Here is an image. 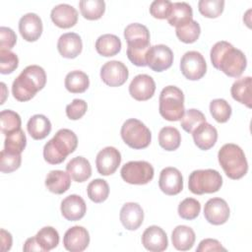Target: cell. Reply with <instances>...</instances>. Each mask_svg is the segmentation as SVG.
<instances>
[{
  "mask_svg": "<svg viewBox=\"0 0 252 252\" xmlns=\"http://www.w3.org/2000/svg\"><path fill=\"white\" fill-rule=\"evenodd\" d=\"M210 56L213 66L231 78L241 76L247 65L244 53L224 40L214 44Z\"/></svg>",
  "mask_w": 252,
  "mask_h": 252,
  "instance_id": "6da1fadb",
  "label": "cell"
},
{
  "mask_svg": "<svg viewBox=\"0 0 252 252\" xmlns=\"http://www.w3.org/2000/svg\"><path fill=\"white\" fill-rule=\"evenodd\" d=\"M46 84V74L42 67L30 65L14 80L12 85L13 96L19 101H28L42 90Z\"/></svg>",
  "mask_w": 252,
  "mask_h": 252,
  "instance_id": "7a4b0ae2",
  "label": "cell"
},
{
  "mask_svg": "<svg viewBox=\"0 0 252 252\" xmlns=\"http://www.w3.org/2000/svg\"><path fill=\"white\" fill-rule=\"evenodd\" d=\"M127 42V57L136 66H147L146 56L150 49V32L148 28L139 23L128 25L124 30Z\"/></svg>",
  "mask_w": 252,
  "mask_h": 252,
  "instance_id": "3957f363",
  "label": "cell"
},
{
  "mask_svg": "<svg viewBox=\"0 0 252 252\" xmlns=\"http://www.w3.org/2000/svg\"><path fill=\"white\" fill-rule=\"evenodd\" d=\"M78 146V138L70 129H60L43 147V158L50 164H59Z\"/></svg>",
  "mask_w": 252,
  "mask_h": 252,
  "instance_id": "277c9868",
  "label": "cell"
},
{
  "mask_svg": "<svg viewBox=\"0 0 252 252\" xmlns=\"http://www.w3.org/2000/svg\"><path fill=\"white\" fill-rule=\"evenodd\" d=\"M218 158L224 173L230 179H240L247 173V159L239 146L224 144L218 153Z\"/></svg>",
  "mask_w": 252,
  "mask_h": 252,
  "instance_id": "5b68a950",
  "label": "cell"
},
{
  "mask_svg": "<svg viewBox=\"0 0 252 252\" xmlns=\"http://www.w3.org/2000/svg\"><path fill=\"white\" fill-rule=\"evenodd\" d=\"M159 114L168 121H178L184 114V94L175 86H167L159 94Z\"/></svg>",
  "mask_w": 252,
  "mask_h": 252,
  "instance_id": "8992f818",
  "label": "cell"
},
{
  "mask_svg": "<svg viewBox=\"0 0 252 252\" xmlns=\"http://www.w3.org/2000/svg\"><path fill=\"white\" fill-rule=\"evenodd\" d=\"M222 185L220 173L215 169L194 170L188 179L189 190L196 195L218 192Z\"/></svg>",
  "mask_w": 252,
  "mask_h": 252,
  "instance_id": "52a82bcc",
  "label": "cell"
},
{
  "mask_svg": "<svg viewBox=\"0 0 252 252\" xmlns=\"http://www.w3.org/2000/svg\"><path fill=\"white\" fill-rule=\"evenodd\" d=\"M120 134L124 143L135 150L147 148L152 140L150 129L135 118L128 119L123 123Z\"/></svg>",
  "mask_w": 252,
  "mask_h": 252,
  "instance_id": "ba28073f",
  "label": "cell"
},
{
  "mask_svg": "<svg viewBox=\"0 0 252 252\" xmlns=\"http://www.w3.org/2000/svg\"><path fill=\"white\" fill-rule=\"evenodd\" d=\"M121 177L129 184L144 185L149 183L155 174L153 165L145 160H134L125 163L121 168Z\"/></svg>",
  "mask_w": 252,
  "mask_h": 252,
  "instance_id": "9c48e42d",
  "label": "cell"
},
{
  "mask_svg": "<svg viewBox=\"0 0 252 252\" xmlns=\"http://www.w3.org/2000/svg\"><path fill=\"white\" fill-rule=\"evenodd\" d=\"M182 75L190 80L197 81L203 78L207 71V63L204 56L198 51H187L180 60Z\"/></svg>",
  "mask_w": 252,
  "mask_h": 252,
  "instance_id": "30bf717a",
  "label": "cell"
},
{
  "mask_svg": "<svg viewBox=\"0 0 252 252\" xmlns=\"http://www.w3.org/2000/svg\"><path fill=\"white\" fill-rule=\"evenodd\" d=\"M147 66L155 72H162L173 63V52L164 44L151 46L146 56Z\"/></svg>",
  "mask_w": 252,
  "mask_h": 252,
  "instance_id": "8fae6325",
  "label": "cell"
},
{
  "mask_svg": "<svg viewBox=\"0 0 252 252\" xmlns=\"http://www.w3.org/2000/svg\"><path fill=\"white\" fill-rule=\"evenodd\" d=\"M129 72L124 63L117 60L108 61L100 69L102 82L109 87H120L128 79Z\"/></svg>",
  "mask_w": 252,
  "mask_h": 252,
  "instance_id": "7c38bea8",
  "label": "cell"
},
{
  "mask_svg": "<svg viewBox=\"0 0 252 252\" xmlns=\"http://www.w3.org/2000/svg\"><path fill=\"white\" fill-rule=\"evenodd\" d=\"M229 207L225 200L221 198L209 199L205 204L204 217L208 222L214 225L225 223L229 218Z\"/></svg>",
  "mask_w": 252,
  "mask_h": 252,
  "instance_id": "4fadbf2b",
  "label": "cell"
},
{
  "mask_svg": "<svg viewBox=\"0 0 252 252\" xmlns=\"http://www.w3.org/2000/svg\"><path fill=\"white\" fill-rule=\"evenodd\" d=\"M121 162V154L114 147H106L98 152L95 158L96 169L99 174L107 176L116 171Z\"/></svg>",
  "mask_w": 252,
  "mask_h": 252,
  "instance_id": "5bb4252c",
  "label": "cell"
},
{
  "mask_svg": "<svg viewBox=\"0 0 252 252\" xmlns=\"http://www.w3.org/2000/svg\"><path fill=\"white\" fill-rule=\"evenodd\" d=\"M156 91V83L154 79L147 74H140L134 77L129 85V94L139 101L150 99Z\"/></svg>",
  "mask_w": 252,
  "mask_h": 252,
  "instance_id": "9a60e30c",
  "label": "cell"
},
{
  "mask_svg": "<svg viewBox=\"0 0 252 252\" xmlns=\"http://www.w3.org/2000/svg\"><path fill=\"white\" fill-rule=\"evenodd\" d=\"M159 189L166 195H177L183 189L181 172L175 167H165L160 171L158 178Z\"/></svg>",
  "mask_w": 252,
  "mask_h": 252,
  "instance_id": "2e32d148",
  "label": "cell"
},
{
  "mask_svg": "<svg viewBox=\"0 0 252 252\" xmlns=\"http://www.w3.org/2000/svg\"><path fill=\"white\" fill-rule=\"evenodd\" d=\"M90 243L88 230L80 225L70 227L64 234L63 244L66 250L71 252H82Z\"/></svg>",
  "mask_w": 252,
  "mask_h": 252,
  "instance_id": "e0dca14e",
  "label": "cell"
},
{
  "mask_svg": "<svg viewBox=\"0 0 252 252\" xmlns=\"http://www.w3.org/2000/svg\"><path fill=\"white\" fill-rule=\"evenodd\" d=\"M142 244L152 252H161L167 248L168 240L165 231L158 226L151 225L142 234Z\"/></svg>",
  "mask_w": 252,
  "mask_h": 252,
  "instance_id": "ac0fdd59",
  "label": "cell"
},
{
  "mask_svg": "<svg viewBox=\"0 0 252 252\" xmlns=\"http://www.w3.org/2000/svg\"><path fill=\"white\" fill-rule=\"evenodd\" d=\"M42 22L39 16L34 13L24 15L19 21V32L27 41H35L42 33Z\"/></svg>",
  "mask_w": 252,
  "mask_h": 252,
  "instance_id": "d6986e66",
  "label": "cell"
},
{
  "mask_svg": "<svg viewBox=\"0 0 252 252\" xmlns=\"http://www.w3.org/2000/svg\"><path fill=\"white\" fill-rule=\"evenodd\" d=\"M61 214L70 221H76L84 218L87 212V205L79 195H69L61 202Z\"/></svg>",
  "mask_w": 252,
  "mask_h": 252,
  "instance_id": "ffe728a7",
  "label": "cell"
},
{
  "mask_svg": "<svg viewBox=\"0 0 252 252\" xmlns=\"http://www.w3.org/2000/svg\"><path fill=\"white\" fill-rule=\"evenodd\" d=\"M120 221L128 230H136L144 220V212L138 203L130 202L123 205L120 210Z\"/></svg>",
  "mask_w": 252,
  "mask_h": 252,
  "instance_id": "44dd1931",
  "label": "cell"
},
{
  "mask_svg": "<svg viewBox=\"0 0 252 252\" xmlns=\"http://www.w3.org/2000/svg\"><path fill=\"white\" fill-rule=\"evenodd\" d=\"M50 18L58 28L69 29L77 24L78 12L69 4H59L51 10Z\"/></svg>",
  "mask_w": 252,
  "mask_h": 252,
  "instance_id": "7402d4cb",
  "label": "cell"
},
{
  "mask_svg": "<svg viewBox=\"0 0 252 252\" xmlns=\"http://www.w3.org/2000/svg\"><path fill=\"white\" fill-rule=\"evenodd\" d=\"M57 49L62 57L69 59L76 58L83 49L81 36L76 32L63 33L58 39Z\"/></svg>",
  "mask_w": 252,
  "mask_h": 252,
  "instance_id": "603a6c76",
  "label": "cell"
},
{
  "mask_svg": "<svg viewBox=\"0 0 252 252\" xmlns=\"http://www.w3.org/2000/svg\"><path fill=\"white\" fill-rule=\"evenodd\" d=\"M195 145L203 151L210 150L218 140V131L210 123L204 122L200 124L192 132Z\"/></svg>",
  "mask_w": 252,
  "mask_h": 252,
  "instance_id": "cb8c5ba5",
  "label": "cell"
},
{
  "mask_svg": "<svg viewBox=\"0 0 252 252\" xmlns=\"http://www.w3.org/2000/svg\"><path fill=\"white\" fill-rule=\"evenodd\" d=\"M193 20V11L186 2L172 3L170 13L167 17L168 24L175 28L183 27Z\"/></svg>",
  "mask_w": 252,
  "mask_h": 252,
  "instance_id": "d4e9b609",
  "label": "cell"
},
{
  "mask_svg": "<svg viewBox=\"0 0 252 252\" xmlns=\"http://www.w3.org/2000/svg\"><path fill=\"white\" fill-rule=\"evenodd\" d=\"M66 170L71 178L76 182H84L92 175L91 163L84 157H76L72 158L67 163Z\"/></svg>",
  "mask_w": 252,
  "mask_h": 252,
  "instance_id": "484cf974",
  "label": "cell"
},
{
  "mask_svg": "<svg viewBox=\"0 0 252 252\" xmlns=\"http://www.w3.org/2000/svg\"><path fill=\"white\" fill-rule=\"evenodd\" d=\"M231 96L234 100L251 107L252 103V79L251 77H243L236 80L230 89Z\"/></svg>",
  "mask_w": 252,
  "mask_h": 252,
  "instance_id": "4316f807",
  "label": "cell"
},
{
  "mask_svg": "<svg viewBox=\"0 0 252 252\" xmlns=\"http://www.w3.org/2000/svg\"><path fill=\"white\" fill-rule=\"evenodd\" d=\"M195 239L194 230L187 225H177L171 234L173 246L180 251L190 250L195 243Z\"/></svg>",
  "mask_w": 252,
  "mask_h": 252,
  "instance_id": "83f0119b",
  "label": "cell"
},
{
  "mask_svg": "<svg viewBox=\"0 0 252 252\" xmlns=\"http://www.w3.org/2000/svg\"><path fill=\"white\" fill-rule=\"evenodd\" d=\"M45 186L54 194H63L71 186L70 175L63 170H51L45 178Z\"/></svg>",
  "mask_w": 252,
  "mask_h": 252,
  "instance_id": "f1b7e54d",
  "label": "cell"
},
{
  "mask_svg": "<svg viewBox=\"0 0 252 252\" xmlns=\"http://www.w3.org/2000/svg\"><path fill=\"white\" fill-rule=\"evenodd\" d=\"M27 129L32 139L42 140L49 135L51 131V123L45 115L35 114L29 119Z\"/></svg>",
  "mask_w": 252,
  "mask_h": 252,
  "instance_id": "f546056e",
  "label": "cell"
},
{
  "mask_svg": "<svg viewBox=\"0 0 252 252\" xmlns=\"http://www.w3.org/2000/svg\"><path fill=\"white\" fill-rule=\"evenodd\" d=\"M95 49L104 57L114 56L121 50V40L115 34H102L95 41Z\"/></svg>",
  "mask_w": 252,
  "mask_h": 252,
  "instance_id": "4dcf8cb0",
  "label": "cell"
},
{
  "mask_svg": "<svg viewBox=\"0 0 252 252\" xmlns=\"http://www.w3.org/2000/svg\"><path fill=\"white\" fill-rule=\"evenodd\" d=\"M89 86V76L83 71H71L65 77V88L72 94H82L87 91Z\"/></svg>",
  "mask_w": 252,
  "mask_h": 252,
  "instance_id": "1f68e13d",
  "label": "cell"
},
{
  "mask_svg": "<svg viewBox=\"0 0 252 252\" xmlns=\"http://www.w3.org/2000/svg\"><path fill=\"white\" fill-rule=\"evenodd\" d=\"M181 143V135L175 127L166 126L160 129L158 134L159 146L168 152L175 151L179 148Z\"/></svg>",
  "mask_w": 252,
  "mask_h": 252,
  "instance_id": "d6a6232c",
  "label": "cell"
},
{
  "mask_svg": "<svg viewBox=\"0 0 252 252\" xmlns=\"http://www.w3.org/2000/svg\"><path fill=\"white\" fill-rule=\"evenodd\" d=\"M82 16L90 21L98 20L105 11V3L103 0H82L79 2Z\"/></svg>",
  "mask_w": 252,
  "mask_h": 252,
  "instance_id": "836d02e7",
  "label": "cell"
},
{
  "mask_svg": "<svg viewBox=\"0 0 252 252\" xmlns=\"http://www.w3.org/2000/svg\"><path fill=\"white\" fill-rule=\"evenodd\" d=\"M35 239L43 252L50 251L59 243L58 231L52 226L42 227L36 234Z\"/></svg>",
  "mask_w": 252,
  "mask_h": 252,
  "instance_id": "e575fe53",
  "label": "cell"
},
{
  "mask_svg": "<svg viewBox=\"0 0 252 252\" xmlns=\"http://www.w3.org/2000/svg\"><path fill=\"white\" fill-rule=\"evenodd\" d=\"M88 197L94 203L104 202L109 194V186L103 179L96 178L91 181L87 187Z\"/></svg>",
  "mask_w": 252,
  "mask_h": 252,
  "instance_id": "d590c367",
  "label": "cell"
},
{
  "mask_svg": "<svg viewBox=\"0 0 252 252\" xmlns=\"http://www.w3.org/2000/svg\"><path fill=\"white\" fill-rule=\"evenodd\" d=\"M27 145L26 134L22 129H19L6 136L4 141V151L11 154H21Z\"/></svg>",
  "mask_w": 252,
  "mask_h": 252,
  "instance_id": "8d00e7d4",
  "label": "cell"
},
{
  "mask_svg": "<svg viewBox=\"0 0 252 252\" xmlns=\"http://www.w3.org/2000/svg\"><path fill=\"white\" fill-rule=\"evenodd\" d=\"M1 132L7 136L19 129H21L22 120L20 115L10 109H4L0 112Z\"/></svg>",
  "mask_w": 252,
  "mask_h": 252,
  "instance_id": "74e56055",
  "label": "cell"
},
{
  "mask_svg": "<svg viewBox=\"0 0 252 252\" xmlns=\"http://www.w3.org/2000/svg\"><path fill=\"white\" fill-rule=\"evenodd\" d=\"M210 112L219 123H225L231 115V106L223 98H216L210 102Z\"/></svg>",
  "mask_w": 252,
  "mask_h": 252,
  "instance_id": "f35d334b",
  "label": "cell"
},
{
  "mask_svg": "<svg viewBox=\"0 0 252 252\" xmlns=\"http://www.w3.org/2000/svg\"><path fill=\"white\" fill-rule=\"evenodd\" d=\"M181 127L187 133H191L202 123L206 122L205 115L198 109L191 108L184 111L182 118L180 119Z\"/></svg>",
  "mask_w": 252,
  "mask_h": 252,
  "instance_id": "ab89813d",
  "label": "cell"
},
{
  "mask_svg": "<svg viewBox=\"0 0 252 252\" xmlns=\"http://www.w3.org/2000/svg\"><path fill=\"white\" fill-rule=\"evenodd\" d=\"M175 32L180 41L184 43H193L199 38L201 28L198 22L192 20L189 24L180 28H176Z\"/></svg>",
  "mask_w": 252,
  "mask_h": 252,
  "instance_id": "60d3db41",
  "label": "cell"
},
{
  "mask_svg": "<svg viewBox=\"0 0 252 252\" xmlns=\"http://www.w3.org/2000/svg\"><path fill=\"white\" fill-rule=\"evenodd\" d=\"M224 8L223 0H200L198 3L199 12L206 18H218Z\"/></svg>",
  "mask_w": 252,
  "mask_h": 252,
  "instance_id": "b9f144b4",
  "label": "cell"
},
{
  "mask_svg": "<svg viewBox=\"0 0 252 252\" xmlns=\"http://www.w3.org/2000/svg\"><path fill=\"white\" fill-rule=\"evenodd\" d=\"M201 211L200 202L194 198H186L178 206V215L184 220H194L196 219Z\"/></svg>",
  "mask_w": 252,
  "mask_h": 252,
  "instance_id": "7bdbcfd3",
  "label": "cell"
},
{
  "mask_svg": "<svg viewBox=\"0 0 252 252\" xmlns=\"http://www.w3.org/2000/svg\"><path fill=\"white\" fill-rule=\"evenodd\" d=\"M22 162L21 154H11L4 150L0 154V170L3 173H10L18 169Z\"/></svg>",
  "mask_w": 252,
  "mask_h": 252,
  "instance_id": "ee69618b",
  "label": "cell"
},
{
  "mask_svg": "<svg viewBox=\"0 0 252 252\" xmlns=\"http://www.w3.org/2000/svg\"><path fill=\"white\" fill-rule=\"evenodd\" d=\"M19 65V58L16 53L7 50L0 49V73L1 74H11L13 73Z\"/></svg>",
  "mask_w": 252,
  "mask_h": 252,
  "instance_id": "f6af8a7d",
  "label": "cell"
},
{
  "mask_svg": "<svg viewBox=\"0 0 252 252\" xmlns=\"http://www.w3.org/2000/svg\"><path fill=\"white\" fill-rule=\"evenodd\" d=\"M171 6L172 2L168 0H156L150 6V14L156 19H167Z\"/></svg>",
  "mask_w": 252,
  "mask_h": 252,
  "instance_id": "bcb514c9",
  "label": "cell"
},
{
  "mask_svg": "<svg viewBox=\"0 0 252 252\" xmlns=\"http://www.w3.org/2000/svg\"><path fill=\"white\" fill-rule=\"evenodd\" d=\"M87 109L88 104L84 99L75 98L66 106V115L71 120H78L85 115Z\"/></svg>",
  "mask_w": 252,
  "mask_h": 252,
  "instance_id": "7dc6e473",
  "label": "cell"
},
{
  "mask_svg": "<svg viewBox=\"0 0 252 252\" xmlns=\"http://www.w3.org/2000/svg\"><path fill=\"white\" fill-rule=\"evenodd\" d=\"M17 42L15 32L7 27L0 28V49H11Z\"/></svg>",
  "mask_w": 252,
  "mask_h": 252,
  "instance_id": "c3c4849f",
  "label": "cell"
},
{
  "mask_svg": "<svg viewBox=\"0 0 252 252\" xmlns=\"http://www.w3.org/2000/svg\"><path fill=\"white\" fill-rule=\"evenodd\" d=\"M197 252H206V251H226L224 247L221 246L220 242L218 241L217 239L213 238H206L203 239L198 247H197Z\"/></svg>",
  "mask_w": 252,
  "mask_h": 252,
  "instance_id": "681fc988",
  "label": "cell"
},
{
  "mask_svg": "<svg viewBox=\"0 0 252 252\" xmlns=\"http://www.w3.org/2000/svg\"><path fill=\"white\" fill-rule=\"evenodd\" d=\"M1 250L8 251L12 246V235L5 229H1Z\"/></svg>",
  "mask_w": 252,
  "mask_h": 252,
  "instance_id": "f907efd6",
  "label": "cell"
},
{
  "mask_svg": "<svg viewBox=\"0 0 252 252\" xmlns=\"http://www.w3.org/2000/svg\"><path fill=\"white\" fill-rule=\"evenodd\" d=\"M23 250L26 251V252H28V251H42L40 246L38 245L36 239H35V236L30 237L26 240Z\"/></svg>",
  "mask_w": 252,
  "mask_h": 252,
  "instance_id": "816d5d0a",
  "label": "cell"
}]
</instances>
